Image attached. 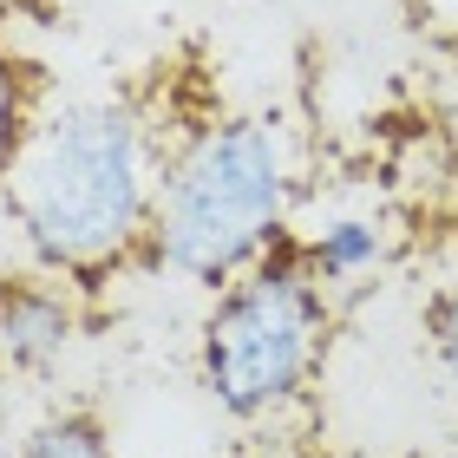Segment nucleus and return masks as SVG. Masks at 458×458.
Masks as SVG:
<instances>
[{"label": "nucleus", "instance_id": "1", "mask_svg": "<svg viewBox=\"0 0 458 458\" xmlns=\"http://www.w3.org/2000/svg\"><path fill=\"white\" fill-rule=\"evenodd\" d=\"M171 124L144 92H98L47 106L20 151L0 210L33 268L98 295L151 256L157 183L171 164Z\"/></svg>", "mask_w": 458, "mask_h": 458}, {"label": "nucleus", "instance_id": "2", "mask_svg": "<svg viewBox=\"0 0 458 458\" xmlns=\"http://www.w3.org/2000/svg\"><path fill=\"white\" fill-rule=\"evenodd\" d=\"M288 223H295L288 124L276 112H203L171 144L144 268L216 295L282 236H295Z\"/></svg>", "mask_w": 458, "mask_h": 458}, {"label": "nucleus", "instance_id": "3", "mask_svg": "<svg viewBox=\"0 0 458 458\" xmlns=\"http://www.w3.org/2000/svg\"><path fill=\"white\" fill-rule=\"evenodd\" d=\"M327 347H335V288L315 282L295 236H282L203 308L197 386L229 426H276L315 393Z\"/></svg>", "mask_w": 458, "mask_h": 458}, {"label": "nucleus", "instance_id": "4", "mask_svg": "<svg viewBox=\"0 0 458 458\" xmlns=\"http://www.w3.org/2000/svg\"><path fill=\"white\" fill-rule=\"evenodd\" d=\"M86 327H92V295L72 288L66 276H47L33 262L0 276V373L39 380L86 341Z\"/></svg>", "mask_w": 458, "mask_h": 458}, {"label": "nucleus", "instance_id": "5", "mask_svg": "<svg viewBox=\"0 0 458 458\" xmlns=\"http://www.w3.org/2000/svg\"><path fill=\"white\" fill-rule=\"evenodd\" d=\"M295 242H301V262L315 268V282H327V288L367 282L393 256V229L380 216H327L315 229H301Z\"/></svg>", "mask_w": 458, "mask_h": 458}, {"label": "nucleus", "instance_id": "6", "mask_svg": "<svg viewBox=\"0 0 458 458\" xmlns=\"http://www.w3.org/2000/svg\"><path fill=\"white\" fill-rule=\"evenodd\" d=\"M39 112H47V98H39V72L13 47H0V191H7V177H13L20 151H27Z\"/></svg>", "mask_w": 458, "mask_h": 458}, {"label": "nucleus", "instance_id": "7", "mask_svg": "<svg viewBox=\"0 0 458 458\" xmlns=\"http://www.w3.org/2000/svg\"><path fill=\"white\" fill-rule=\"evenodd\" d=\"M20 458H112V426L92 406H59L27 432Z\"/></svg>", "mask_w": 458, "mask_h": 458}, {"label": "nucleus", "instance_id": "8", "mask_svg": "<svg viewBox=\"0 0 458 458\" xmlns=\"http://www.w3.org/2000/svg\"><path fill=\"white\" fill-rule=\"evenodd\" d=\"M426 353H432V367H439L445 393L458 400V268L426 295Z\"/></svg>", "mask_w": 458, "mask_h": 458}]
</instances>
